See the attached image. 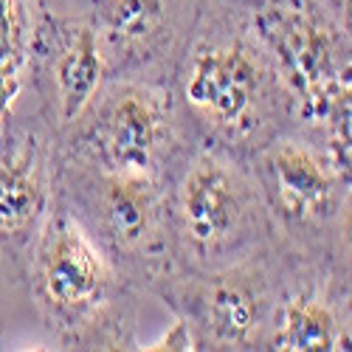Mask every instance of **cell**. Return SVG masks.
<instances>
[{
	"mask_svg": "<svg viewBox=\"0 0 352 352\" xmlns=\"http://www.w3.org/2000/svg\"><path fill=\"white\" fill-rule=\"evenodd\" d=\"M262 28H265V37L279 56L282 71L296 96L305 102L307 113L327 116L336 94L349 85V79H338L330 34L313 17L290 6H274L271 12H265Z\"/></svg>",
	"mask_w": 352,
	"mask_h": 352,
	"instance_id": "1",
	"label": "cell"
},
{
	"mask_svg": "<svg viewBox=\"0 0 352 352\" xmlns=\"http://www.w3.org/2000/svg\"><path fill=\"white\" fill-rule=\"evenodd\" d=\"M256 87L259 71L251 54L240 45H226L203 51L195 60L186 96L212 122L234 127L248 116Z\"/></svg>",
	"mask_w": 352,
	"mask_h": 352,
	"instance_id": "2",
	"label": "cell"
},
{
	"mask_svg": "<svg viewBox=\"0 0 352 352\" xmlns=\"http://www.w3.org/2000/svg\"><path fill=\"white\" fill-rule=\"evenodd\" d=\"M184 223L189 237L203 245L214 248L231 237L243 214V200L237 181L217 161H200L184 184Z\"/></svg>",
	"mask_w": 352,
	"mask_h": 352,
	"instance_id": "3",
	"label": "cell"
},
{
	"mask_svg": "<svg viewBox=\"0 0 352 352\" xmlns=\"http://www.w3.org/2000/svg\"><path fill=\"white\" fill-rule=\"evenodd\" d=\"M107 158L119 175L146 178L158 146V110L155 102L138 87L116 96L107 119Z\"/></svg>",
	"mask_w": 352,
	"mask_h": 352,
	"instance_id": "4",
	"label": "cell"
},
{
	"mask_svg": "<svg viewBox=\"0 0 352 352\" xmlns=\"http://www.w3.org/2000/svg\"><path fill=\"white\" fill-rule=\"evenodd\" d=\"M104 271L94 245L76 226H65L45 254L43 285L45 293L63 307H79L91 302L102 287Z\"/></svg>",
	"mask_w": 352,
	"mask_h": 352,
	"instance_id": "5",
	"label": "cell"
},
{
	"mask_svg": "<svg viewBox=\"0 0 352 352\" xmlns=\"http://www.w3.org/2000/svg\"><path fill=\"white\" fill-rule=\"evenodd\" d=\"M271 169L287 212L310 217V214H321L330 206L333 178L307 150H302L296 144L276 146L271 153Z\"/></svg>",
	"mask_w": 352,
	"mask_h": 352,
	"instance_id": "6",
	"label": "cell"
},
{
	"mask_svg": "<svg viewBox=\"0 0 352 352\" xmlns=\"http://www.w3.org/2000/svg\"><path fill=\"white\" fill-rule=\"evenodd\" d=\"M102 79V56L91 32H82L56 65V87H60V113L71 122L94 99Z\"/></svg>",
	"mask_w": 352,
	"mask_h": 352,
	"instance_id": "7",
	"label": "cell"
},
{
	"mask_svg": "<svg viewBox=\"0 0 352 352\" xmlns=\"http://www.w3.org/2000/svg\"><path fill=\"white\" fill-rule=\"evenodd\" d=\"M285 352H327L338 349V327L333 313L313 299H296L285 310V327L276 338Z\"/></svg>",
	"mask_w": 352,
	"mask_h": 352,
	"instance_id": "8",
	"label": "cell"
},
{
	"mask_svg": "<svg viewBox=\"0 0 352 352\" xmlns=\"http://www.w3.org/2000/svg\"><path fill=\"white\" fill-rule=\"evenodd\" d=\"M104 206H107L110 228L122 243L144 240L146 228H150V209H153L150 192H146V178L116 172L104 192Z\"/></svg>",
	"mask_w": 352,
	"mask_h": 352,
	"instance_id": "9",
	"label": "cell"
},
{
	"mask_svg": "<svg viewBox=\"0 0 352 352\" xmlns=\"http://www.w3.org/2000/svg\"><path fill=\"white\" fill-rule=\"evenodd\" d=\"M43 186L28 164L0 169V231H20L37 217Z\"/></svg>",
	"mask_w": 352,
	"mask_h": 352,
	"instance_id": "10",
	"label": "cell"
},
{
	"mask_svg": "<svg viewBox=\"0 0 352 352\" xmlns=\"http://www.w3.org/2000/svg\"><path fill=\"white\" fill-rule=\"evenodd\" d=\"M209 318L223 341H243L256 321L254 293L240 282H220L209 299Z\"/></svg>",
	"mask_w": 352,
	"mask_h": 352,
	"instance_id": "11",
	"label": "cell"
},
{
	"mask_svg": "<svg viewBox=\"0 0 352 352\" xmlns=\"http://www.w3.org/2000/svg\"><path fill=\"white\" fill-rule=\"evenodd\" d=\"M164 20V0H113L110 32L122 43H141Z\"/></svg>",
	"mask_w": 352,
	"mask_h": 352,
	"instance_id": "12",
	"label": "cell"
},
{
	"mask_svg": "<svg viewBox=\"0 0 352 352\" xmlns=\"http://www.w3.org/2000/svg\"><path fill=\"white\" fill-rule=\"evenodd\" d=\"M327 127H330V153L336 169L349 175V85H344L336 94L330 110H327Z\"/></svg>",
	"mask_w": 352,
	"mask_h": 352,
	"instance_id": "13",
	"label": "cell"
},
{
	"mask_svg": "<svg viewBox=\"0 0 352 352\" xmlns=\"http://www.w3.org/2000/svg\"><path fill=\"white\" fill-rule=\"evenodd\" d=\"M23 6L20 0H0V60L3 63H20L23 54Z\"/></svg>",
	"mask_w": 352,
	"mask_h": 352,
	"instance_id": "14",
	"label": "cell"
},
{
	"mask_svg": "<svg viewBox=\"0 0 352 352\" xmlns=\"http://www.w3.org/2000/svg\"><path fill=\"white\" fill-rule=\"evenodd\" d=\"M17 91H20L17 65L0 60V116H3L12 107V102L17 99Z\"/></svg>",
	"mask_w": 352,
	"mask_h": 352,
	"instance_id": "15",
	"label": "cell"
},
{
	"mask_svg": "<svg viewBox=\"0 0 352 352\" xmlns=\"http://www.w3.org/2000/svg\"><path fill=\"white\" fill-rule=\"evenodd\" d=\"M189 346H192V341H189L186 327H184V324H175L172 333H169L161 344H155V346H150V349H189Z\"/></svg>",
	"mask_w": 352,
	"mask_h": 352,
	"instance_id": "16",
	"label": "cell"
}]
</instances>
